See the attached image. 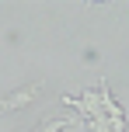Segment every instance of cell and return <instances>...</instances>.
Listing matches in <instances>:
<instances>
[{
	"mask_svg": "<svg viewBox=\"0 0 129 132\" xmlns=\"http://www.w3.org/2000/svg\"><path fill=\"white\" fill-rule=\"evenodd\" d=\"M91 132H126V118H105V115H98V118L87 122Z\"/></svg>",
	"mask_w": 129,
	"mask_h": 132,
	"instance_id": "4",
	"label": "cell"
},
{
	"mask_svg": "<svg viewBox=\"0 0 129 132\" xmlns=\"http://www.w3.org/2000/svg\"><path fill=\"white\" fill-rule=\"evenodd\" d=\"M18 132H32V129H18Z\"/></svg>",
	"mask_w": 129,
	"mask_h": 132,
	"instance_id": "6",
	"label": "cell"
},
{
	"mask_svg": "<svg viewBox=\"0 0 129 132\" xmlns=\"http://www.w3.org/2000/svg\"><path fill=\"white\" fill-rule=\"evenodd\" d=\"M39 97H42V87L39 84L21 87V90H14V94H4V97H0V115H4V111H18V108H28V104H35Z\"/></svg>",
	"mask_w": 129,
	"mask_h": 132,
	"instance_id": "1",
	"label": "cell"
},
{
	"mask_svg": "<svg viewBox=\"0 0 129 132\" xmlns=\"http://www.w3.org/2000/svg\"><path fill=\"white\" fill-rule=\"evenodd\" d=\"M98 97H101L105 118H126V115H122V104H119V101L112 97V90H108V80H101V84H98Z\"/></svg>",
	"mask_w": 129,
	"mask_h": 132,
	"instance_id": "3",
	"label": "cell"
},
{
	"mask_svg": "<svg viewBox=\"0 0 129 132\" xmlns=\"http://www.w3.org/2000/svg\"><path fill=\"white\" fill-rule=\"evenodd\" d=\"M63 104H70V108H77V115H84V118H98V115H105L101 111V97H98V90H84L80 97H66L63 94Z\"/></svg>",
	"mask_w": 129,
	"mask_h": 132,
	"instance_id": "2",
	"label": "cell"
},
{
	"mask_svg": "<svg viewBox=\"0 0 129 132\" xmlns=\"http://www.w3.org/2000/svg\"><path fill=\"white\" fill-rule=\"evenodd\" d=\"M70 122H73V118H66V115H63V118H49L45 125H39V129H32V132H63Z\"/></svg>",
	"mask_w": 129,
	"mask_h": 132,
	"instance_id": "5",
	"label": "cell"
}]
</instances>
